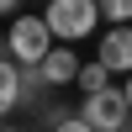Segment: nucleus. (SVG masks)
Wrapping results in <instances>:
<instances>
[{
    "label": "nucleus",
    "instance_id": "obj_1",
    "mask_svg": "<svg viewBox=\"0 0 132 132\" xmlns=\"http://www.w3.org/2000/svg\"><path fill=\"white\" fill-rule=\"evenodd\" d=\"M53 48H58V37H53L48 16H16L5 32V58H16L21 69H42Z\"/></svg>",
    "mask_w": 132,
    "mask_h": 132
},
{
    "label": "nucleus",
    "instance_id": "obj_2",
    "mask_svg": "<svg viewBox=\"0 0 132 132\" xmlns=\"http://www.w3.org/2000/svg\"><path fill=\"white\" fill-rule=\"evenodd\" d=\"M48 27H53V37L63 42V48H74V42H85V37H95V27H101V0H53L48 11Z\"/></svg>",
    "mask_w": 132,
    "mask_h": 132
},
{
    "label": "nucleus",
    "instance_id": "obj_3",
    "mask_svg": "<svg viewBox=\"0 0 132 132\" xmlns=\"http://www.w3.org/2000/svg\"><path fill=\"white\" fill-rule=\"evenodd\" d=\"M85 122H90L95 132H127V122H132V101H127V90H101V95H90L85 101Z\"/></svg>",
    "mask_w": 132,
    "mask_h": 132
},
{
    "label": "nucleus",
    "instance_id": "obj_4",
    "mask_svg": "<svg viewBox=\"0 0 132 132\" xmlns=\"http://www.w3.org/2000/svg\"><path fill=\"white\" fill-rule=\"evenodd\" d=\"M79 69H85V63L74 58V48H63V42H58V48L48 53V63L37 69V79L48 85V90H63V85H79Z\"/></svg>",
    "mask_w": 132,
    "mask_h": 132
},
{
    "label": "nucleus",
    "instance_id": "obj_5",
    "mask_svg": "<svg viewBox=\"0 0 132 132\" xmlns=\"http://www.w3.org/2000/svg\"><path fill=\"white\" fill-rule=\"evenodd\" d=\"M95 58H101L111 74H127L132 79V27H111L101 37V53H95Z\"/></svg>",
    "mask_w": 132,
    "mask_h": 132
},
{
    "label": "nucleus",
    "instance_id": "obj_6",
    "mask_svg": "<svg viewBox=\"0 0 132 132\" xmlns=\"http://www.w3.org/2000/svg\"><path fill=\"white\" fill-rule=\"evenodd\" d=\"M21 101H32V79H27V69H21L16 58H5L0 63V111H16Z\"/></svg>",
    "mask_w": 132,
    "mask_h": 132
},
{
    "label": "nucleus",
    "instance_id": "obj_7",
    "mask_svg": "<svg viewBox=\"0 0 132 132\" xmlns=\"http://www.w3.org/2000/svg\"><path fill=\"white\" fill-rule=\"evenodd\" d=\"M111 79H116V74L106 69L101 58H95V63H85V69H79V85H74V90H79L85 101H90V95H101V90H111Z\"/></svg>",
    "mask_w": 132,
    "mask_h": 132
},
{
    "label": "nucleus",
    "instance_id": "obj_8",
    "mask_svg": "<svg viewBox=\"0 0 132 132\" xmlns=\"http://www.w3.org/2000/svg\"><path fill=\"white\" fill-rule=\"evenodd\" d=\"M101 16L111 27H132V0H101Z\"/></svg>",
    "mask_w": 132,
    "mask_h": 132
},
{
    "label": "nucleus",
    "instance_id": "obj_9",
    "mask_svg": "<svg viewBox=\"0 0 132 132\" xmlns=\"http://www.w3.org/2000/svg\"><path fill=\"white\" fill-rule=\"evenodd\" d=\"M53 132H95V127H90V122H85V116H63V122H58V127H53Z\"/></svg>",
    "mask_w": 132,
    "mask_h": 132
},
{
    "label": "nucleus",
    "instance_id": "obj_10",
    "mask_svg": "<svg viewBox=\"0 0 132 132\" xmlns=\"http://www.w3.org/2000/svg\"><path fill=\"white\" fill-rule=\"evenodd\" d=\"M21 5H27V0H0V11H5L11 21H16V16H27V11H21Z\"/></svg>",
    "mask_w": 132,
    "mask_h": 132
},
{
    "label": "nucleus",
    "instance_id": "obj_11",
    "mask_svg": "<svg viewBox=\"0 0 132 132\" xmlns=\"http://www.w3.org/2000/svg\"><path fill=\"white\" fill-rule=\"evenodd\" d=\"M122 90H127V101H132V79H127V85H122Z\"/></svg>",
    "mask_w": 132,
    "mask_h": 132
},
{
    "label": "nucleus",
    "instance_id": "obj_12",
    "mask_svg": "<svg viewBox=\"0 0 132 132\" xmlns=\"http://www.w3.org/2000/svg\"><path fill=\"white\" fill-rule=\"evenodd\" d=\"M5 132H21V127H5Z\"/></svg>",
    "mask_w": 132,
    "mask_h": 132
},
{
    "label": "nucleus",
    "instance_id": "obj_13",
    "mask_svg": "<svg viewBox=\"0 0 132 132\" xmlns=\"http://www.w3.org/2000/svg\"><path fill=\"white\" fill-rule=\"evenodd\" d=\"M42 5H53V0H42Z\"/></svg>",
    "mask_w": 132,
    "mask_h": 132
}]
</instances>
